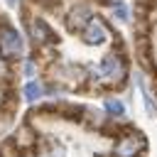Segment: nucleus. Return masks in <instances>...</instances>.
<instances>
[{"label": "nucleus", "mask_w": 157, "mask_h": 157, "mask_svg": "<svg viewBox=\"0 0 157 157\" xmlns=\"http://www.w3.org/2000/svg\"><path fill=\"white\" fill-rule=\"evenodd\" d=\"M125 74H128V66H125V59L118 54V52H108L101 61H98V78L108 81V83H120L125 81Z\"/></svg>", "instance_id": "1"}, {"label": "nucleus", "mask_w": 157, "mask_h": 157, "mask_svg": "<svg viewBox=\"0 0 157 157\" xmlns=\"http://www.w3.org/2000/svg\"><path fill=\"white\" fill-rule=\"evenodd\" d=\"M22 54V37L15 27L10 25H0V56L2 59H12Z\"/></svg>", "instance_id": "2"}, {"label": "nucleus", "mask_w": 157, "mask_h": 157, "mask_svg": "<svg viewBox=\"0 0 157 157\" xmlns=\"http://www.w3.org/2000/svg\"><path fill=\"white\" fill-rule=\"evenodd\" d=\"M25 27H27V34H29L32 44H37V47H47V44L56 42L52 27L39 17H25Z\"/></svg>", "instance_id": "3"}, {"label": "nucleus", "mask_w": 157, "mask_h": 157, "mask_svg": "<svg viewBox=\"0 0 157 157\" xmlns=\"http://www.w3.org/2000/svg\"><path fill=\"white\" fill-rule=\"evenodd\" d=\"M142 150H145V135L128 132V135H120L118 137V142L113 147V155L115 157H137Z\"/></svg>", "instance_id": "4"}, {"label": "nucleus", "mask_w": 157, "mask_h": 157, "mask_svg": "<svg viewBox=\"0 0 157 157\" xmlns=\"http://www.w3.org/2000/svg\"><path fill=\"white\" fill-rule=\"evenodd\" d=\"M108 37H110V32H108V27L101 22V17H91L88 20V25L81 29V39L86 42V44H91V47H101V44H105L108 42Z\"/></svg>", "instance_id": "5"}, {"label": "nucleus", "mask_w": 157, "mask_h": 157, "mask_svg": "<svg viewBox=\"0 0 157 157\" xmlns=\"http://www.w3.org/2000/svg\"><path fill=\"white\" fill-rule=\"evenodd\" d=\"M91 17H93V12H91L88 5H74V7L69 10V15H66V27L74 29V32H81V29L88 25Z\"/></svg>", "instance_id": "6"}, {"label": "nucleus", "mask_w": 157, "mask_h": 157, "mask_svg": "<svg viewBox=\"0 0 157 157\" xmlns=\"http://www.w3.org/2000/svg\"><path fill=\"white\" fill-rule=\"evenodd\" d=\"M42 96H44V86H42L37 78H29V81L25 83V98L34 103V101H39Z\"/></svg>", "instance_id": "7"}, {"label": "nucleus", "mask_w": 157, "mask_h": 157, "mask_svg": "<svg viewBox=\"0 0 157 157\" xmlns=\"http://www.w3.org/2000/svg\"><path fill=\"white\" fill-rule=\"evenodd\" d=\"M137 86H140V91H142V101H145V108H147V113H150V115H157V103H155L152 93L147 91V83H145V78H140V81H137Z\"/></svg>", "instance_id": "8"}, {"label": "nucleus", "mask_w": 157, "mask_h": 157, "mask_svg": "<svg viewBox=\"0 0 157 157\" xmlns=\"http://www.w3.org/2000/svg\"><path fill=\"white\" fill-rule=\"evenodd\" d=\"M103 108H105V113H110V115H115V118H123V115H125V105H123V101H118V98H105Z\"/></svg>", "instance_id": "9"}, {"label": "nucleus", "mask_w": 157, "mask_h": 157, "mask_svg": "<svg viewBox=\"0 0 157 157\" xmlns=\"http://www.w3.org/2000/svg\"><path fill=\"white\" fill-rule=\"evenodd\" d=\"M113 15H115V20H120V22H125L128 17H130V10L123 5V2H115L113 5Z\"/></svg>", "instance_id": "10"}, {"label": "nucleus", "mask_w": 157, "mask_h": 157, "mask_svg": "<svg viewBox=\"0 0 157 157\" xmlns=\"http://www.w3.org/2000/svg\"><path fill=\"white\" fill-rule=\"evenodd\" d=\"M34 71H37V66H34V59H27V64H25V74L32 78V76H34Z\"/></svg>", "instance_id": "11"}, {"label": "nucleus", "mask_w": 157, "mask_h": 157, "mask_svg": "<svg viewBox=\"0 0 157 157\" xmlns=\"http://www.w3.org/2000/svg\"><path fill=\"white\" fill-rule=\"evenodd\" d=\"M17 2H20V0H7V5H17Z\"/></svg>", "instance_id": "12"}, {"label": "nucleus", "mask_w": 157, "mask_h": 157, "mask_svg": "<svg viewBox=\"0 0 157 157\" xmlns=\"http://www.w3.org/2000/svg\"><path fill=\"white\" fill-rule=\"evenodd\" d=\"M110 2H120V0H110Z\"/></svg>", "instance_id": "13"}]
</instances>
